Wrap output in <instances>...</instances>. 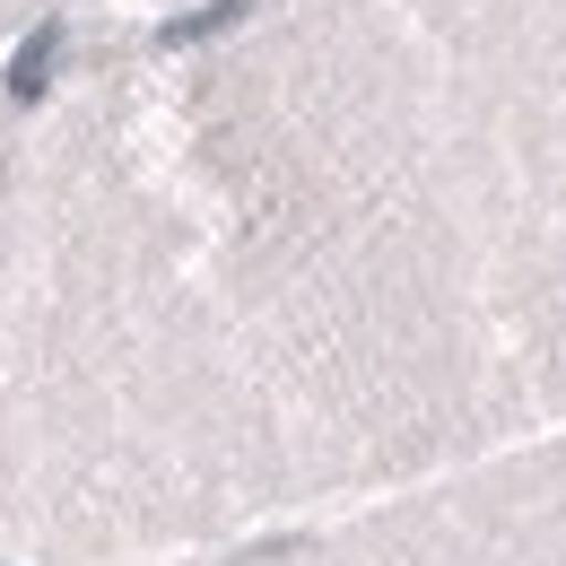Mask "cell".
Masks as SVG:
<instances>
[{
  "instance_id": "1",
  "label": "cell",
  "mask_w": 566,
  "mask_h": 566,
  "mask_svg": "<svg viewBox=\"0 0 566 566\" xmlns=\"http://www.w3.org/2000/svg\"><path fill=\"white\" fill-rule=\"evenodd\" d=\"M132 566H566V436Z\"/></svg>"
}]
</instances>
